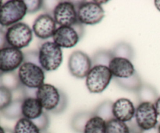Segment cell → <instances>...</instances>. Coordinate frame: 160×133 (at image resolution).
Segmentation results:
<instances>
[{
	"label": "cell",
	"instance_id": "cell-39",
	"mask_svg": "<svg viewBox=\"0 0 160 133\" xmlns=\"http://www.w3.org/2000/svg\"><path fill=\"white\" fill-rule=\"evenodd\" d=\"M158 128H159V131L160 133V123H159V125H158Z\"/></svg>",
	"mask_w": 160,
	"mask_h": 133
},
{
	"label": "cell",
	"instance_id": "cell-27",
	"mask_svg": "<svg viewBox=\"0 0 160 133\" xmlns=\"http://www.w3.org/2000/svg\"><path fill=\"white\" fill-rule=\"evenodd\" d=\"M113 58V56L112 54L111 50H100L97 52L93 55L92 59V66L96 65H102L107 66L109 67V64L112 59Z\"/></svg>",
	"mask_w": 160,
	"mask_h": 133
},
{
	"label": "cell",
	"instance_id": "cell-40",
	"mask_svg": "<svg viewBox=\"0 0 160 133\" xmlns=\"http://www.w3.org/2000/svg\"><path fill=\"white\" fill-rule=\"evenodd\" d=\"M131 133H138V132H136V131H131Z\"/></svg>",
	"mask_w": 160,
	"mask_h": 133
},
{
	"label": "cell",
	"instance_id": "cell-29",
	"mask_svg": "<svg viewBox=\"0 0 160 133\" xmlns=\"http://www.w3.org/2000/svg\"><path fill=\"white\" fill-rule=\"evenodd\" d=\"M32 121L34 122V125L38 128V129L42 132H45V131H47V129H48V126H49L50 119L48 117V114L44 112L40 117H38L35 120H32Z\"/></svg>",
	"mask_w": 160,
	"mask_h": 133
},
{
	"label": "cell",
	"instance_id": "cell-30",
	"mask_svg": "<svg viewBox=\"0 0 160 133\" xmlns=\"http://www.w3.org/2000/svg\"><path fill=\"white\" fill-rule=\"evenodd\" d=\"M26 4L28 13H34L40 10L43 6V2L41 0H31V1H24Z\"/></svg>",
	"mask_w": 160,
	"mask_h": 133
},
{
	"label": "cell",
	"instance_id": "cell-25",
	"mask_svg": "<svg viewBox=\"0 0 160 133\" xmlns=\"http://www.w3.org/2000/svg\"><path fill=\"white\" fill-rule=\"evenodd\" d=\"M106 133H131V129L126 122L113 118L106 122Z\"/></svg>",
	"mask_w": 160,
	"mask_h": 133
},
{
	"label": "cell",
	"instance_id": "cell-41",
	"mask_svg": "<svg viewBox=\"0 0 160 133\" xmlns=\"http://www.w3.org/2000/svg\"><path fill=\"white\" fill-rule=\"evenodd\" d=\"M42 133H48V132H47V131H45V132H42Z\"/></svg>",
	"mask_w": 160,
	"mask_h": 133
},
{
	"label": "cell",
	"instance_id": "cell-6",
	"mask_svg": "<svg viewBox=\"0 0 160 133\" xmlns=\"http://www.w3.org/2000/svg\"><path fill=\"white\" fill-rule=\"evenodd\" d=\"M6 36L9 46L21 50L32 41L33 31L27 23L19 22L7 28Z\"/></svg>",
	"mask_w": 160,
	"mask_h": 133
},
{
	"label": "cell",
	"instance_id": "cell-15",
	"mask_svg": "<svg viewBox=\"0 0 160 133\" xmlns=\"http://www.w3.org/2000/svg\"><path fill=\"white\" fill-rule=\"evenodd\" d=\"M112 76L116 78H128L136 73L131 60L123 57H113L109 64Z\"/></svg>",
	"mask_w": 160,
	"mask_h": 133
},
{
	"label": "cell",
	"instance_id": "cell-12",
	"mask_svg": "<svg viewBox=\"0 0 160 133\" xmlns=\"http://www.w3.org/2000/svg\"><path fill=\"white\" fill-rule=\"evenodd\" d=\"M81 38V36L73 26L58 27L52 36L53 42L61 49L73 48Z\"/></svg>",
	"mask_w": 160,
	"mask_h": 133
},
{
	"label": "cell",
	"instance_id": "cell-33",
	"mask_svg": "<svg viewBox=\"0 0 160 133\" xmlns=\"http://www.w3.org/2000/svg\"><path fill=\"white\" fill-rule=\"evenodd\" d=\"M6 32L4 30L0 28V49L5 48L6 46H9L7 43V41H6Z\"/></svg>",
	"mask_w": 160,
	"mask_h": 133
},
{
	"label": "cell",
	"instance_id": "cell-18",
	"mask_svg": "<svg viewBox=\"0 0 160 133\" xmlns=\"http://www.w3.org/2000/svg\"><path fill=\"white\" fill-rule=\"evenodd\" d=\"M84 133H106V121L94 114L86 124Z\"/></svg>",
	"mask_w": 160,
	"mask_h": 133
},
{
	"label": "cell",
	"instance_id": "cell-38",
	"mask_svg": "<svg viewBox=\"0 0 160 133\" xmlns=\"http://www.w3.org/2000/svg\"><path fill=\"white\" fill-rule=\"evenodd\" d=\"M2 6V2L1 0H0V8H1Z\"/></svg>",
	"mask_w": 160,
	"mask_h": 133
},
{
	"label": "cell",
	"instance_id": "cell-20",
	"mask_svg": "<svg viewBox=\"0 0 160 133\" xmlns=\"http://www.w3.org/2000/svg\"><path fill=\"white\" fill-rule=\"evenodd\" d=\"M116 81L119 86L131 92H138L143 84L142 79L137 72L130 78H116Z\"/></svg>",
	"mask_w": 160,
	"mask_h": 133
},
{
	"label": "cell",
	"instance_id": "cell-8",
	"mask_svg": "<svg viewBox=\"0 0 160 133\" xmlns=\"http://www.w3.org/2000/svg\"><path fill=\"white\" fill-rule=\"evenodd\" d=\"M53 18L59 27L76 24L79 22L76 5L70 1L59 2L53 9Z\"/></svg>",
	"mask_w": 160,
	"mask_h": 133
},
{
	"label": "cell",
	"instance_id": "cell-28",
	"mask_svg": "<svg viewBox=\"0 0 160 133\" xmlns=\"http://www.w3.org/2000/svg\"><path fill=\"white\" fill-rule=\"evenodd\" d=\"M12 101V92L2 86H0V111L6 108Z\"/></svg>",
	"mask_w": 160,
	"mask_h": 133
},
{
	"label": "cell",
	"instance_id": "cell-1",
	"mask_svg": "<svg viewBox=\"0 0 160 133\" xmlns=\"http://www.w3.org/2000/svg\"><path fill=\"white\" fill-rule=\"evenodd\" d=\"M38 53L39 64L45 71H54L62 64L63 59L62 49L53 41L42 43Z\"/></svg>",
	"mask_w": 160,
	"mask_h": 133
},
{
	"label": "cell",
	"instance_id": "cell-16",
	"mask_svg": "<svg viewBox=\"0 0 160 133\" xmlns=\"http://www.w3.org/2000/svg\"><path fill=\"white\" fill-rule=\"evenodd\" d=\"M23 117L34 120L44 113L43 107L36 97H26L22 101Z\"/></svg>",
	"mask_w": 160,
	"mask_h": 133
},
{
	"label": "cell",
	"instance_id": "cell-7",
	"mask_svg": "<svg viewBox=\"0 0 160 133\" xmlns=\"http://www.w3.org/2000/svg\"><path fill=\"white\" fill-rule=\"evenodd\" d=\"M158 117L154 103L142 102L136 107L134 121L142 131L158 126Z\"/></svg>",
	"mask_w": 160,
	"mask_h": 133
},
{
	"label": "cell",
	"instance_id": "cell-37",
	"mask_svg": "<svg viewBox=\"0 0 160 133\" xmlns=\"http://www.w3.org/2000/svg\"><path fill=\"white\" fill-rule=\"evenodd\" d=\"M0 133H6L5 128H3V127H2L1 125H0Z\"/></svg>",
	"mask_w": 160,
	"mask_h": 133
},
{
	"label": "cell",
	"instance_id": "cell-13",
	"mask_svg": "<svg viewBox=\"0 0 160 133\" xmlns=\"http://www.w3.org/2000/svg\"><path fill=\"white\" fill-rule=\"evenodd\" d=\"M56 29L57 24L54 18L48 13L39 15L35 19L32 26L33 33L42 40L52 38Z\"/></svg>",
	"mask_w": 160,
	"mask_h": 133
},
{
	"label": "cell",
	"instance_id": "cell-9",
	"mask_svg": "<svg viewBox=\"0 0 160 133\" xmlns=\"http://www.w3.org/2000/svg\"><path fill=\"white\" fill-rule=\"evenodd\" d=\"M62 93V91H59L56 86L45 83L37 89L36 98L44 110L53 113L60 103Z\"/></svg>",
	"mask_w": 160,
	"mask_h": 133
},
{
	"label": "cell",
	"instance_id": "cell-22",
	"mask_svg": "<svg viewBox=\"0 0 160 133\" xmlns=\"http://www.w3.org/2000/svg\"><path fill=\"white\" fill-rule=\"evenodd\" d=\"M13 133H42L32 120L21 117L16 123Z\"/></svg>",
	"mask_w": 160,
	"mask_h": 133
},
{
	"label": "cell",
	"instance_id": "cell-26",
	"mask_svg": "<svg viewBox=\"0 0 160 133\" xmlns=\"http://www.w3.org/2000/svg\"><path fill=\"white\" fill-rule=\"evenodd\" d=\"M112 102L106 100L102 103L95 110L94 114L104 119L106 122L114 118L112 114Z\"/></svg>",
	"mask_w": 160,
	"mask_h": 133
},
{
	"label": "cell",
	"instance_id": "cell-17",
	"mask_svg": "<svg viewBox=\"0 0 160 133\" xmlns=\"http://www.w3.org/2000/svg\"><path fill=\"white\" fill-rule=\"evenodd\" d=\"M0 86L9 89L11 92L17 90L22 86L19 78L18 73L16 71L1 73L0 74Z\"/></svg>",
	"mask_w": 160,
	"mask_h": 133
},
{
	"label": "cell",
	"instance_id": "cell-21",
	"mask_svg": "<svg viewBox=\"0 0 160 133\" xmlns=\"http://www.w3.org/2000/svg\"><path fill=\"white\" fill-rule=\"evenodd\" d=\"M94 115V113L80 112L75 114L71 120V127L78 133H84V127L88 120Z\"/></svg>",
	"mask_w": 160,
	"mask_h": 133
},
{
	"label": "cell",
	"instance_id": "cell-14",
	"mask_svg": "<svg viewBox=\"0 0 160 133\" xmlns=\"http://www.w3.org/2000/svg\"><path fill=\"white\" fill-rule=\"evenodd\" d=\"M136 108L131 100L120 98L112 103V114L114 118L123 122H130L134 118Z\"/></svg>",
	"mask_w": 160,
	"mask_h": 133
},
{
	"label": "cell",
	"instance_id": "cell-23",
	"mask_svg": "<svg viewBox=\"0 0 160 133\" xmlns=\"http://www.w3.org/2000/svg\"><path fill=\"white\" fill-rule=\"evenodd\" d=\"M137 92L139 100H140V103L150 102V103H155L159 97L156 89L149 84H142V87Z\"/></svg>",
	"mask_w": 160,
	"mask_h": 133
},
{
	"label": "cell",
	"instance_id": "cell-19",
	"mask_svg": "<svg viewBox=\"0 0 160 133\" xmlns=\"http://www.w3.org/2000/svg\"><path fill=\"white\" fill-rule=\"evenodd\" d=\"M22 101L20 100H14L3 110H1L2 115L9 120L20 119L23 117L22 115Z\"/></svg>",
	"mask_w": 160,
	"mask_h": 133
},
{
	"label": "cell",
	"instance_id": "cell-31",
	"mask_svg": "<svg viewBox=\"0 0 160 133\" xmlns=\"http://www.w3.org/2000/svg\"><path fill=\"white\" fill-rule=\"evenodd\" d=\"M23 62H31L39 64L38 53L34 51H30L24 53V61Z\"/></svg>",
	"mask_w": 160,
	"mask_h": 133
},
{
	"label": "cell",
	"instance_id": "cell-4",
	"mask_svg": "<svg viewBox=\"0 0 160 133\" xmlns=\"http://www.w3.org/2000/svg\"><path fill=\"white\" fill-rule=\"evenodd\" d=\"M107 1L81 2L77 6L78 21L81 24L95 25L99 23L105 17V11L101 3Z\"/></svg>",
	"mask_w": 160,
	"mask_h": 133
},
{
	"label": "cell",
	"instance_id": "cell-5",
	"mask_svg": "<svg viewBox=\"0 0 160 133\" xmlns=\"http://www.w3.org/2000/svg\"><path fill=\"white\" fill-rule=\"evenodd\" d=\"M28 13L26 4L21 0H9L0 8V25L10 27L19 23Z\"/></svg>",
	"mask_w": 160,
	"mask_h": 133
},
{
	"label": "cell",
	"instance_id": "cell-35",
	"mask_svg": "<svg viewBox=\"0 0 160 133\" xmlns=\"http://www.w3.org/2000/svg\"><path fill=\"white\" fill-rule=\"evenodd\" d=\"M141 133H159V128H158V126H156L155 127V128H151V129L142 131H141Z\"/></svg>",
	"mask_w": 160,
	"mask_h": 133
},
{
	"label": "cell",
	"instance_id": "cell-11",
	"mask_svg": "<svg viewBox=\"0 0 160 133\" xmlns=\"http://www.w3.org/2000/svg\"><path fill=\"white\" fill-rule=\"evenodd\" d=\"M92 67V59L84 52L76 50L70 56L68 68L70 73L75 78L79 79L86 78Z\"/></svg>",
	"mask_w": 160,
	"mask_h": 133
},
{
	"label": "cell",
	"instance_id": "cell-3",
	"mask_svg": "<svg viewBox=\"0 0 160 133\" xmlns=\"http://www.w3.org/2000/svg\"><path fill=\"white\" fill-rule=\"evenodd\" d=\"M17 73L21 84L24 87L38 89L45 84V70L39 64L23 62Z\"/></svg>",
	"mask_w": 160,
	"mask_h": 133
},
{
	"label": "cell",
	"instance_id": "cell-2",
	"mask_svg": "<svg viewBox=\"0 0 160 133\" xmlns=\"http://www.w3.org/2000/svg\"><path fill=\"white\" fill-rule=\"evenodd\" d=\"M112 78L107 66H92L85 78L86 87L91 93H101L108 87Z\"/></svg>",
	"mask_w": 160,
	"mask_h": 133
},
{
	"label": "cell",
	"instance_id": "cell-10",
	"mask_svg": "<svg viewBox=\"0 0 160 133\" xmlns=\"http://www.w3.org/2000/svg\"><path fill=\"white\" fill-rule=\"evenodd\" d=\"M24 61V53L18 49L6 46L0 49V72L16 71Z\"/></svg>",
	"mask_w": 160,
	"mask_h": 133
},
{
	"label": "cell",
	"instance_id": "cell-42",
	"mask_svg": "<svg viewBox=\"0 0 160 133\" xmlns=\"http://www.w3.org/2000/svg\"><path fill=\"white\" fill-rule=\"evenodd\" d=\"M1 73H2V72H0V74H1Z\"/></svg>",
	"mask_w": 160,
	"mask_h": 133
},
{
	"label": "cell",
	"instance_id": "cell-24",
	"mask_svg": "<svg viewBox=\"0 0 160 133\" xmlns=\"http://www.w3.org/2000/svg\"><path fill=\"white\" fill-rule=\"evenodd\" d=\"M111 52L113 57H123L130 60L134 57V50L127 42H120L111 50Z\"/></svg>",
	"mask_w": 160,
	"mask_h": 133
},
{
	"label": "cell",
	"instance_id": "cell-34",
	"mask_svg": "<svg viewBox=\"0 0 160 133\" xmlns=\"http://www.w3.org/2000/svg\"><path fill=\"white\" fill-rule=\"evenodd\" d=\"M155 107H156V113L158 114V117H160V96L158 97V99L156 100V101L155 102Z\"/></svg>",
	"mask_w": 160,
	"mask_h": 133
},
{
	"label": "cell",
	"instance_id": "cell-32",
	"mask_svg": "<svg viewBox=\"0 0 160 133\" xmlns=\"http://www.w3.org/2000/svg\"><path fill=\"white\" fill-rule=\"evenodd\" d=\"M67 104H68V100H67V95H65L63 92L62 93V97H61L60 103H59V106H57L56 110H54V114H59V113H62L65 110L66 107L67 106Z\"/></svg>",
	"mask_w": 160,
	"mask_h": 133
},
{
	"label": "cell",
	"instance_id": "cell-36",
	"mask_svg": "<svg viewBox=\"0 0 160 133\" xmlns=\"http://www.w3.org/2000/svg\"><path fill=\"white\" fill-rule=\"evenodd\" d=\"M155 3V6L156 7V9H158V10L160 12V0H156V1L154 2Z\"/></svg>",
	"mask_w": 160,
	"mask_h": 133
}]
</instances>
